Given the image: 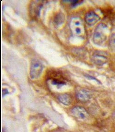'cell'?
Masks as SVG:
<instances>
[{
    "instance_id": "obj_4",
    "label": "cell",
    "mask_w": 115,
    "mask_h": 132,
    "mask_svg": "<svg viewBox=\"0 0 115 132\" xmlns=\"http://www.w3.org/2000/svg\"><path fill=\"white\" fill-rule=\"evenodd\" d=\"M71 112L73 115L78 119L85 120L88 117V113L86 110L81 106H76L73 108Z\"/></svg>"
},
{
    "instance_id": "obj_9",
    "label": "cell",
    "mask_w": 115,
    "mask_h": 132,
    "mask_svg": "<svg viewBox=\"0 0 115 132\" xmlns=\"http://www.w3.org/2000/svg\"><path fill=\"white\" fill-rule=\"evenodd\" d=\"M110 46L113 51H115V32L113 33L110 38Z\"/></svg>"
},
{
    "instance_id": "obj_2",
    "label": "cell",
    "mask_w": 115,
    "mask_h": 132,
    "mask_svg": "<svg viewBox=\"0 0 115 132\" xmlns=\"http://www.w3.org/2000/svg\"><path fill=\"white\" fill-rule=\"evenodd\" d=\"M71 28L72 33L78 37H82L85 33V28L82 21L79 18H73L71 21Z\"/></svg>"
},
{
    "instance_id": "obj_11",
    "label": "cell",
    "mask_w": 115,
    "mask_h": 132,
    "mask_svg": "<svg viewBox=\"0 0 115 132\" xmlns=\"http://www.w3.org/2000/svg\"><path fill=\"white\" fill-rule=\"evenodd\" d=\"M113 116L115 117V112L114 113V114H113Z\"/></svg>"
},
{
    "instance_id": "obj_10",
    "label": "cell",
    "mask_w": 115,
    "mask_h": 132,
    "mask_svg": "<svg viewBox=\"0 0 115 132\" xmlns=\"http://www.w3.org/2000/svg\"><path fill=\"white\" fill-rule=\"evenodd\" d=\"M52 83L53 85H57L59 86H63L64 85V83L62 82L57 81V80H53L52 82Z\"/></svg>"
},
{
    "instance_id": "obj_1",
    "label": "cell",
    "mask_w": 115,
    "mask_h": 132,
    "mask_svg": "<svg viewBox=\"0 0 115 132\" xmlns=\"http://www.w3.org/2000/svg\"><path fill=\"white\" fill-rule=\"evenodd\" d=\"M108 35V28L106 24H100L95 29L93 40L95 44L101 45L105 42Z\"/></svg>"
},
{
    "instance_id": "obj_3",
    "label": "cell",
    "mask_w": 115,
    "mask_h": 132,
    "mask_svg": "<svg viewBox=\"0 0 115 132\" xmlns=\"http://www.w3.org/2000/svg\"><path fill=\"white\" fill-rule=\"evenodd\" d=\"M43 69L42 64L37 60H34L31 67L30 76L32 79H37L42 73Z\"/></svg>"
},
{
    "instance_id": "obj_8",
    "label": "cell",
    "mask_w": 115,
    "mask_h": 132,
    "mask_svg": "<svg viewBox=\"0 0 115 132\" xmlns=\"http://www.w3.org/2000/svg\"><path fill=\"white\" fill-rule=\"evenodd\" d=\"M94 60L96 64L100 66H102L103 65H104L107 61V59L106 57H104L103 55H97L94 56Z\"/></svg>"
},
{
    "instance_id": "obj_7",
    "label": "cell",
    "mask_w": 115,
    "mask_h": 132,
    "mask_svg": "<svg viewBox=\"0 0 115 132\" xmlns=\"http://www.w3.org/2000/svg\"><path fill=\"white\" fill-rule=\"evenodd\" d=\"M58 99L62 104L68 106L71 103V98L69 95H61L58 97Z\"/></svg>"
},
{
    "instance_id": "obj_6",
    "label": "cell",
    "mask_w": 115,
    "mask_h": 132,
    "mask_svg": "<svg viewBox=\"0 0 115 132\" xmlns=\"http://www.w3.org/2000/svg\"><path fill=\"white\" fill-rule=\"evenodd\" d=\"M78 99L82 102H87L90 98V96L89 93L86 90H82L78 92L76 94Z\"/></svg>"
},
{
    "instance_id": "obj_5",
    "label": "cell",
    "mask_w": 115,
    "mask_h": 132,
    "mask_svg": "<svg viewBox=\"0 0 115 132\" xmlns=\"http://www.w3.org/2000/svg\"><path fill=\"white\" fill-rule=\"evenodd\" d=\"M100 19V16L93 11H90L85 16L87 23L90 26H93L97 23Z\"/></svg>"
}]
</instances>
